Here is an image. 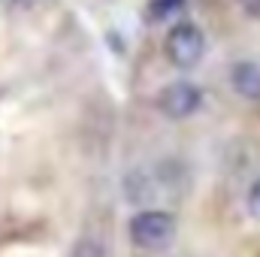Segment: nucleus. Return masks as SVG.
I'll use <instances>...</instances> for the list:
<instances>
[{"instance_id": "nucleus-6", "label": "nucleus", "mask_w": 260, "mask_h": 257, "mask_svg": "<svg viewBox=\"0 0 260 257\" xmlns=\"http://www.w3.org/2000/svg\"><path fill=\"white\" fill-rule=\"evenodd\" d=\"M70 257H103V242L85 236V239H79V242L73 245V254Z\"/></svg>"}, {"instance_id": "nucleus-4", "label": "nucleus", "mask_w": 260, "mask_h": 257, "mask_svg": "<svg viewBox=\"0 0 260 257\" xmlns=\"http://www.w3.org/2000/svg\"><path fill=\"white\" fill-rule=\"evenodd\" d=\"M230 85L239 97L245 100H260V67L254 61H239L230 70Z\"/></svg>"}, {"instance_id": "nucleus-5", "label": "nucleus", "mask_w": 260, "mask_h": 257, "mask_svg": "<svg viewBox=\"0 0 260 257\" xmlns=\"http://www.w3.org/2000/svg\"><path fill=\"white\" fill-rule=\"evenodd\" d=\"M182 6H185V0H148L145 18H148L151 24H160V21H167L170 15H176Z\"/></svg>"}, {"instance_id": "nucleus-7", "label": "nucleus", "mask_w": 260, "mask_h": 257, "mask_svg": "<svg viewBox=\"0 0 260 257\" xmlns=\"http://www.w3.org/2000/svg\"><path fill=\"white\" fill-rule=\"evenodd\" d=\"M248 212H251V218L260 221V179L251 185V191H248Z\"/></svg>"}, {"instance_id": "nucleus-3", "label": "nucleus", "mask_w": 260, "mask_h": 257, "mask_svg": "<svg viewBox=\"0 0 260 257\" xmlns=\"http://www.w3.org/2000/svg\"><path fill=\"white\" fill-rule=\"evenodd\" d=\"M203 103V91L200 85L188 82V79H179V82H170L167 88H160L157 94V109L160 115H167L170 121H182L188 115H194Z\"/></svg>"}, {"instance_id": "nucleus-2", "label": "nucleus", "mask_w": 260, "mask_h": 257, "mask_svg": "<svg viewBox=\"0 0 260 257\" xmlns=\"http://www.w3.org/2000/svg\"><path fill=\"white\" fill-rule=\"evenodd\" d=\"M164 55L167 61L179 70H191L206 55V34L194 21H176L164 40Z\"/></svg>"}, {"instance_id": "nucleus-1", "label": "nucleus", "mask_w": 260, "mask_h": 257, "mask_svg": "<svg viewBox=\"0 0 260 257\" xmlns=\"http://www.w3.org/2000/svg\"><path fill=\"white\" fill-rule=\"evenodd\" d=\"M130 242L136 248H145V251H157L164 245L173 242L176 236V218L170 212H160V209H142L130 218L127 224Z\"/></svg>"}]
</instances>
